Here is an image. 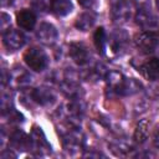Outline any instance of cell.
I'll return each instance as SVG.
<instances>
[{
  "label": "cell",
  "mask_w": 159,
  "mask_h": 159,
  "mask_svg": "<svg viewBox=\"0 0 159 159\" xmlns=\"http://www.w3.org/2000/svg\"><path fill=\"white\" fill-rule=\"evenodd\" d=\"M108 88L118 96H130L140 91L142 84L134 78H125L118 72H109L107 75Z\"/></svg>",
  "instance_id": "6da1fadb"
},
{
  "label": "cell",
  "mask_w": 159,
  "mask_h": 159,
  "mask_svg": "<svg viewBox=\"0 0 159 159\" xmlns=\"http://www.w3.org/2000/svg\"><path fill=\"white\" fill-rule=\"evenodd\" d=\"M25 63L36 72L43 71L48 65V56L47 53L40 47H31L24 55Z\"/></svg>",
  "instance_id": "7a4b0ae2"
},
{
  "label": "cell",
  "mask_w": 159,
  "mask_h": 159,
  "mask_svg": "<svg viewBox=\"0 0 159 159\" xmlns=\"http://www.w3.org/2000/svg\"><path fill=\"white\" fill-rule=\"evenodd\" d=\"M112 20L117 24L127 22L132 16V6L128 0H113L111 5Z\"/></svg>",
  "instance_id": "3957f363"
},
{
  "label": "cell",
  "mask_w": 159,
  "mask_h": 159,
  "mask_svg": "<svg viewBox=\"0 0 159 159\" xmlns=\"http://www.w3.org/2000/svg\"><path fill=\"white\" fill-rule=\"evenodd\" d=\"M135 46L144 53L153 52L159 45V37L154 31H143L135 36Z\"/></svg>",
  "instance_id": "277c9868"
},
{
  "label": "cell",
  "mask_w": 159,
  "mask_h": 159,
  "mask_svg": "<svg viewBox=\"0 0 159 159\" xmlns=\"http://www.w3.org/2000/svg\"><path fill=\"white\" fill-rule=\"evenodd\" d=\"M62 144L63 148L70 153H75L80 150L83 145L82 133L77 128L67 129L65 133H62Z\"/></svg>",
  "instance_id": "5b68a950"
},
{
  "label": "cell",
  "mask_w": 159,
  "mask_h": 159,
  "mask_svg": "<svg viewBox=\"0 0 159 159\" xmlns=\"http://www.w3.org/2000/svg\"><path fill=\"white\" fill-rule=\"evenodd\" d=\"M2 42H4V46L9 51H17L25 45L26 37L19 30L7 29L2 34Z\"/></svg>",
  "instance_id": "8992f818"
},
{
  "label": "cell",
  "mask_w": 159,
  "mask_h": 159,
  "mask_svg": "<svg viewBox=\"0 0 159 159\" xmlns=\"http://www.w3.org/2000/svg\"><path fill=\"white\" fill-rule=\"evenodd\" d=\"M135 22L144 31H154L159 27L158 17L150 11V9H140L135 15Z\"/></svg>",
  "instance_id": "52a82bcc"
},
{
  "label": "cell",
  "mask_w": 159,
  "mask_h": 159,
  "mask_svg": "<svg viewBox=\"0 0 159 159\" xmlns=\"http://www.w3.org/2000/svg\"><path fill=\"white\" fill-rule=\"evenodd\" d=\"M128 40L129 37L124 30H114L107 40V45L113 55H119L125 50Z\"/></svg>",
  "instance_id": "ba28073f"
},
{
  "label": "cell",
  "mask_w": 159,
  "mask_h": 159,
  "mask_svg": "<svg viewBox=\"0 0 159 159\" xmlns=\"http://www.w3.org/2000/svg\"><path fill=\"white\" fill-rule=\"evenodd\" d=\"M68 55L71 56L72 61L78 66L86 65L91 58L89 50L83 42H71L68 47Z\"/></svg>",
  "instance_id": "9c48e42d"
},
{
  "label": "cell",
  "mask_w": 159,
  "mask_h": 159,
  "mask_svg": "<svg viewBox=\"0 0 159 159\" xmlns=\"http://www.w3.org/2000/svg\"><path fill=\"white\" fill-rule=\"evenodd\" d=\"M36 36H37V39H39V41L41 43L50 46V45H53L57 41L58 32H57L56 27L52 24H50V22H42L37 27Z\"/></svg>",
  "instance_id": "30bf717a"
},
{
  "label": "cell",
  "mask_w": 159,
  "mask_h": 159,
  "mask_svg": "<svg viewBox=\"0 0 159 159\" xmlns=\"http://www.w3.org/2000/svg\"><path fill=\"white\" fill-rule=\"evenodd\" d=\"M16 22L21 29L30 31L36 25V15L29 9H22L16 14Z\"/></svg>",
  "instance_id": "8fae6325"
},
{
  "label": "cell",
  "mask_w": 159,
  "mask_h": 159,
  "mask_svg": "<svg viewBox=\"0 0 159 159\" xmlns=\"http://www.w3.org/2000/svg\"><path fill=\"white\" fill-rule=\"evenodd\" d=\"M143 76L149 81H155L159 78V58H150L143 63L140 68Z\"/></svg>",
  "instance_id": "7c38bea8"
},
{
  "label": "cell",
  "mask_w": 159,
  "mask_h": 159,
  "mask_svg": "<svg viewBox=\"0 0 159 159\" xmlns=\"http://www.w3.org/2000/svg\"><path fill=\"white\" fill-rule=\"evenodd\" d=\"M31 98L37 104L46 106L55 99V96H53L51 89H48L46 87H41V88H36L31 92Z\"/></svg>",
  "instance_id": "4fadbf2b"
},
{
  "label": "cell",
  "mask_w": 159,
  "mask_h": 159,
  "mask_svg": "<svg viewBox=\"0 0 159 159\" xmlns=\"http://www.w3.org/2000/svg\"><path fill=\"white\" fill-rule=\"evenodd\" d=\"M50 9L57 16H66L72 11L73 5L71 0H51Z\"/></svg>",
  "instance_id": "5bb4252c"
},
{
  "label": "cell",
  "mask_w": 159,
  "mask_h": 159,
  "mask_svg": "<svg viewBox=\"0 0 159 159\" xmlns=\"http://www.w3.org/2000/svg\"><path fill=\"white\" fill-rule=\"evenodd\" d=\"M94 22H96V14H93L92 11H86L78 15L75 26L81 31H88L94 25Z\"/></svg>",
  "instance_id": "9a60e30c"
},
{
  "label": "cell",
  "mask_w": 159,
  "mask_h": 159,
  "mask_svg": "<svg viewBox=\"0 0 159 159\" xmlns=\"http://www.w3.org/2000/svg\"><path fill=\"white\" fill-rule=\"evenodd\" d=\"M30 145H32L34 149L37 150H46V149H51L46 142V138L42 133V130H40L39 128H34L31 135H30Z\"/></svg>",
  "instance_id": "2e32d148"
},
{
  "label": "cell",
  "mask_w": 159,
  "mask_h": 159,
  "mask_svg": "<svg viewBox=\"0 0 159 159\" xmlns=\"http://www.w3.org/2000/svg\"><path fill=\"white\" fill-rule=\"evenodd\" d=\"M10 81L15 84V86H25L30 82L31 76L24 70V68H15V71L11 72V75L9 76Z\"/></svg>",
  "instance_id": "e0dca14e"
},
{
  "label": "cell",
  "mask_w": 159,
  "mask_h": 159,
  "mask_svg": "<svg viewBox=\"0 0 159 159\" xmlns=\"http://www.w3.org/2000/svg\"><path fill=\"white\" fill-rule=\"evenodd\" d=\"M93 42H94V46H96L97 51L99 53H104V50H106V46H107V36H106V31H104L103 27H98L94 31Z\"/></svg>",
  "instance_id": "ac0fdd59"
},
{
  "label": "cell",
  "mask_w": 159,
  "mask_h": 159,
  "mask_svg": "<svg viewBox=\"0 0 159 159\" xmlns=\"http://www.w3.org/2000/svg\"><path fill=\"white\" fill-rule=\"evenodd\" d=\"M148 128H149V124H148V120L147 119H142L137 127H135V130H134V139L137 143H143L147 137H148Z\"/></svg>",
  "instance_id": "d6986e66"
},
{
  "label": "cell",
  "mask_w": 159,
  "mask_h": 159,
  "mask_svg": "<svg viewBox=\"0 0 159 159\" xmlns=\"http://www.w3.org/2000/svg\"><path fill=\"white\" fill-rule=\"evenodd\" d=\"M10 142L14 147L16 148H20V149H25L30 145V138H27L22 132H15L12 133L11 138H10Z\"/></svg>",
  "instance_id": "ffe728a7"
},
{
  "label": "cell",
  "mask_w": 159,
  "mask_h": 159,
  "mask_svg": "<svg viewBox=\"0 0 159 159\" xmlns=\"http://www.w3.org/2000/svg\"><path fill=\"white\" fill-rule=\"evenodd\" d=\"M138 10L140 9H150V0H133Z\"/></svg>",
  "instance_id": "44dd1931"
},
{
  "label": "cell",
  "mask_w": 159,
  "mask_h": 159,
  "mask_svg": "<svg viewBox=\"0 0 159 159\" xmlns=\"http://www.w3.org/2000/svg\"><path fill=\"white\" fill-rule=\"evenodd\" d=\"M78 2H80V5H82L83 7H92L93 5H94V2H96V0H78Z\"/></svg>",
  "instance_id": "7402d4cb"
},
{
  "label": "cell",
  "mask_w": 159,
  "mask_h": 159,
  "mask_svg": "<svg viewBox=\"0 0 159 159\" xmlns=\"http://www.w3.org/2000/svg\"><path fill=\"white\" fill-rule=\"evenodd\" d=\"M154 142H155V145H157V147H159V128H158V130H157V133H155Z\"/></svg>",
  "instance_id": "603a6c76"
},
{
  "label": "cell",
  "mask_w": 159,
  "mask_h": 159,
  "mask_svg": "<svg viewBox=\"0 0 159 159\" xmlns=\"http://www.w3.org/2000/svg\"><path fill=\"white\" fill-rule=\"evenodd\" d=\"M155 4H157V9L159 10V0H155Z\"/></svg>",
  "instance_id": "cb8c5ba5"
}]
</instances>
